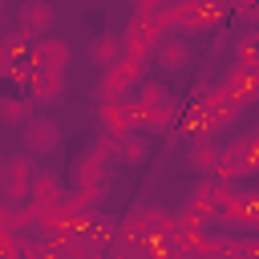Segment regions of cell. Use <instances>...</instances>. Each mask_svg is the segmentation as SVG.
<instances>
[{"label":"cell","mask_w":259,"mask_h":259,"mask_svg":"<svg viewBox=\"0 0 259 259\" xmlns=\"http://www.w3.org/2000/svg\"><path fill=\"white\" fill-rule=\"evenodd\" d=\"M32 178H36V166L28 154L20 158H8L4 162V182H0V194L8 206H24L28 202V190H32Z\"/></svg>","instance_id":"obj_6"},{"label":"cell","mask_w":259,"mask_h":259,"mask_svg":"<svg viewBox=\"0 0 259 259\" xmlns=\"http://www.w3.org/2000/svg\"><path fill=\"white\" fill-rule=\"evenodd\" d=\"M32 73H36V65H32V61H12V65H8V81H16L20 89L32 81Z\"/></svg>","instance_id":"obj_29"},{"label":"cell","mask_w":259,"mask_h":259,"mask_svg":"<svg viewBox=\"0 0 259 259\" xmlns=\"http://www.w3.org/2000/svg\"><path fill=\"white\" fill-rule=\"evenodd\" d=\"M24 146H28V154H36V158L53 154V150L61 146V125H57L53 117H32V121L24 125Z\"/></svg>","instance_id":"obj_10"},{"label":"cell","mask_w":259,"mask_h":259,"mask_svg":"<svg viewBox=\"0 0 259 259\" xmlns=\"http://www.w3.org/2000/svg\"><path fill=\"white\" fill-rule=\"evenodd\" d=\"M113 158L125 162V166H142V162L150 158V146H146V138H142L138 130H130V134L113 138Z\"/></svg>","instance_id":"obj_19"},{"label":"cell","mask_w":259,"mask_h":259,"mask_svg":"<svg viewBox=\"0 0 259 259\" xmlns=\"http://www.w3.org/2000/svg\"><path fill=\"white\" fill-rule=\"evenodd\" d=\"M69 57H73L69 45L57 40V36H40V40H32V53H28V61H32L36 69H49V73H65Z\"/></svg>","instance_id":"obj_11"},{"label":"cell","mask_w":259,"mask_h":259,"mask_svg":"<svg viewBox=\"0 0 259 259\" xmlns=\"http://www.w3.org/2000/svg\"><path fill=\"white\" fill-rule=\"evenodd\" d=\"M4 162H8V158H0V182H4Z\"/></svg>","instance_id":"obj_31"},{"label":"cell","mask_w":259,"mask_h":259,"mask_svg":"<svg viewBox=\"0 0 259 259\" xmlns=\"http://www.w3.org/2000/svg\"><path fill=\"white\" fill-rule=\"evenodd\" d=\"M109 158H113V138L101 134V142H97L93 150H85V154L77 158V166H73L77 190H105V162H109Z\"/></svg>","instance_id":"obj_4"},{"label":"cell","mask_w":259,"mask_h":259,"mask_svg":"<svg viewBox=\"0 0 259 259\" xmlns=\"http://www.w3.org/2000/svg\"><path fill=\"white\" fill-rule=\"evenodd\" d=\"M134 4V16H162L170 0H130Z\"/></svg>","instance_id":"obj_30"},{"label":"cell","mask_w":259,"mask_h":259,"mask_svg":"<svg viewBox=\"0 0 259 259\" xmlns=\"http://www.w3.org/2000/svg\"><path fill=\"white\" fill-rule=\"evenodd\" d=\"M170 28H166V20L162 16H134L130 24H125V36H117L121 40V57H130V61H150L154 57V49H158V40L166 36Z\"/></svg>","instance_id":"obj_2"},{"label":"cell","mask_w":259,"mask_h":259,"mask_svg":"<svg viewBox=\"0 0 259 259\" xmlns=\"http://www.w3.org/2000/svg\"><path fill=\"white\" fill-rule=\"evenodd\" d=\"M24 97L28 101H40V105H53L65 97V73H49V69H36L32 81L24 85Z\"/></svg>","instance_id":"obj_13"},{"label":"cell","mask_w":259,"mask_h":259,"mask_svg":"<svg viewBox=\"0 0 259 259\" xmlns=\"http://www.w3.org/2000/svg\"><path fill=\"white\" fill-rule=\"evenodd\" d=\"M97 121H101V134H105V138H121V134H130L125 97H117V101H97Z\"/></svg>","instance_id":"obj_18"},{"label":"cell","mask_w":259,"mask_h":259,"mask_svg":"<svg viewBox=\"0 0 259 259\" xmlns=\"http://www.w3.org/2000/svg\"><path fill=\"white\" fill-rule=\"evenodd\" d=\"M178 130L190 138V142H206L219 125H214V117H210V109L202 105V101H190L186 109H182V121H178Z\"/></svg>","instance_id":"obj_14"},{"label":"cell","mask_w":259,"mask_h":259,"mask_svg":"<svg viewBox=\"0 0 259 259\" xmlns=\"http://www.w3.org/2000/svg\"><path fill=\"white\" fill-rule=\"evenodd\" d=\"M170 227H174V214H166L162 206H134V210L121 219V235H125V239H138V243L158 239V235H166Z\"/></svg>","instance_id":"obj_5"},{"label":"cell","mask_w":259,"mask_h":259,"mask_svg":"<svg viewBox=\"0 0 259 259\" xmlns=\"http://www.w3.org/2000/svg\"><path fill=\"white\" fill-rule=\"evenodd\" d=\"M255 36H259V28H255Z\"/></svg>","instance_id":"obj_32"},{"label":"cell","mask_w":259,"mask_h":259,"mask_svg":"<svg viewBox=\"0 0 259 259\" xmlns=\"http://www.w3.org/2000/svg\"><path fill=\"white\" fill-rule=\"evenodd\" d=\"M134 97H138L142 105H154V109H166V113H174V93H170V85H162V81H150V77H142V85L134 89Z\"/></svg>","instance_id":"obj_22"},{"label":"cell","mask_w":259,"mask_h":259,"mask_svg":"<svg viewBox=\"0 0 259 259\" xmlns=\"http://www.w3.org/2000/svg\"><path fill=\"white\" fill-rule=\"evenodd\" d=\"M198 101H202V105L210 109L214 125H231V121L239 117V109H243V105H239V101H235V97H231V93H227L223 85H210V89H206V93H202Z\"/></svg>","instance_id":"obj_16"},{"label":"cell","mask_w":259,"mask_h":259,"mask_svg":"<svg viewBox=\"0 0 259 259\" xmlns=\"http://www.w3.org/2000/svg\"><path fill=\"white\" fill-rule=\"evenodd\" d=\"M53 20H57V12H53L45 0H24V4H20V16H16V28H20L28 40H40V36H49Z\"/></svg>","instance_id":"obj_9"},{"label":"cell","mask_w":259,"mask_h":259,"mask_svg":"<svg viewBox=\"0 0 259 259\" xmlns=\"http://www.w3.org/2000/svg\"><path fill=\"white\" fill-rule=\"evenodd\" d=\"M142 77H146V65H142V61H130V57H121L113 69H105V73H101L97 101H117V97H130V93L142 85Z\"/></svg>","instance_id":"obj_3"},{"label":"cell","mask_w":259,"mask_h":259,"mask_svg":"<svg viewBox=\"0 0 259 259\" xmlns=\"http://www.w3.org/2000/svg\"><path fill=\"white\" fill-rule=\"evenodd\" d=\"M231 194H235V186H231V182H219V178H202V182L194 186V194H190L186 210H190V214H198L202 223H214V219H219V206H223Z\"/></svg>","instance_id":"obj_7"},{"label":"cell","mask_w":259,"mask_h":259,"mask_svg":"<svg viewBox=\"0 0 259 259\" xmlns=\"http://www.w3.org/2000/svg\"><path fill=\"white\" fill-rule=\"evenodd\" d=\"M227 12H231V0H170L166 4V12H162V20H166V28L170 32H206V28H214L219 20H227Z\"/></svg>","instance_id":"obj_1"},{"label":"cell","mask_w":259,"mask_h":259,"mask_svg":"<svg viewBox=\"0 0 259 259\" xmlns=\"http://www.w3.org/2000/svg\"><path fill=\"white\" fill-rule=\"evenodd\" d=\"M85 235H89V239H93V243H97L101 251H109V247H113V243L121 239V219H113V214H101V210H97V214L89 219Z\"/></svg>","instance_id":"obj_20"},{"label":"cell","mask_w":259,"mask_h":259,"mask_svg":"<svg viewBox=\"0 0 259 259\" xmlns=\"http://www.w3.org/2000/svg\"><path fill=\"white\" fill-rule=\"evenodd\" d=\"M239 198H243V227L259 231V190H239Z\"/></svg>","instance_id":"obj_27"},{"label":"cell","mask_w":259,"mask_h":259,"mask_svg":"<svg viewBox=\"0 0 259 259\" xmlns=\"http://www.w3.org/2000/svg\"><path fill=\"white\" fill-rule=\"evenodd\" d=\"M219 85H223L239 105H251V101L259 97V65H231Z\"/></svg>","instance_id":"obj_8"},{"label":"cell","mask_w":259,"mask_h":259,"mask_svg":"<svg viewBox=\"0 0 259 259\" xmlns=\"http://www.w3.org/2000/svg\"><path fill=\"white\" fill-rule=\"evenodd\" d=\"M231 12H235L243 24L259 28V0H231Z\"/></svg>","instance_id":"obj_28"},{"label":"cell","mask_w":259,"mask_h":259,"mask_svg":"<svg viewBox=\"0 0 259 259\" xmlns=\"http://www.w3.org/2000/svg\"><path fill=\"white\" fill-rule=\"evenodd\" d=\"M0 53L8 57V61H28V53H32V40L16 28V32H8L4 40H0Z\"/></svg>","instance_id":"obj_25"},{"label":"cell","mask_w":259,"mask_h":259,"mask_svg":"<svg viewBox=\"0 0 259 259\" xmlns=\"http://www.w3.org/2000/svg\"><path fill=\"white\" fill-rule=\"evenodd\" d=\"M219 146L206 138V142H190V150H186V162H190V170H198V174H214V166H219Z\"/></svg>","instance_id":"obj_23"},{"label":"cell","mask_w":259,"mask_h":259,"mask_svg":"<svg viewBox=\"0 0 259 259\" xmlns=\"http://www.w3.org/2000/svg\"><path fill=\"white\" fill-rule=\"evenodd\" d=\"M235 65H259V36L255 32L235 40Z\"/></svg>","instance_id":"obj_26"},{"label":"cell","mask_w":259,"mask_h":259,"mask_svg":"<svg viewBox=\"0 0 259 259\" xmlns=\"http://www.w3.org/2000/svg\"><path fill=\"white\" fill-rule=\"evenodd\" d=\"M0 121H8V125H28V121H32V101H28V97H0Z\"/></svg>","instance_id":"obj_24"},{"label":"cell","mask_w":259,"mask_h":259,"mask_svg":"<svg viewBox=\"0 0 259 259\" xmlns=\"http://www.w3.org/2000/svg\"><path fill=\"white\" fill-rule=\"evenodd\" d=\"M125 113H130V130H166L174 113L166 109H154V105H142L134 93L125 97Z\"/></svg>","instance_id":"obj_17"},{"label":"cell","mask_w":259,"mask_h":259,"mask_svg":"<svg viewBox=\"0 0 259 259\" xmlns=\"http://www.w3.org/2000/svg\"><path fill=\"white\" fill-rule=\"evenodd\" d=\"M190 57H194V49H190V40H186V36H178V32H166V36L158 40V49H154V61H158L162 69H170V73L186 69V65H190Z\"/></svg>","instance_id":"obj_12"},{"label":"cell","mask_w":259,"mask_h":259,"mask_svg":"<svg viewBox=\"0 0 259 259\" xmlns=\"http://www.w3.org/2000/svg\"><path fill=\"white\" fill-rule=\"evenodd\" d=\"M89 57H93V65H101V73H105V69H113V65L121 61V40L109 36V32H97V36L89 40Z\"/></svg>","instance_id":"obj_21"},{"label":"cell","mask_w":259,"mask_h":259,"mask_svg":"<svg viewBox=\"0 0 259 259\" xmlns=\"http://www.w3.org/2000/svg\"><path fill=\"white\" fill-rule=\"evenodd\" d=\"M61 194H65L61 178H57V174H49V170H36V178H32V190H28V206L40 214V210L57 206V202H61Z\"/></svg>","instance_id":"obj_15"}]
</instances>
